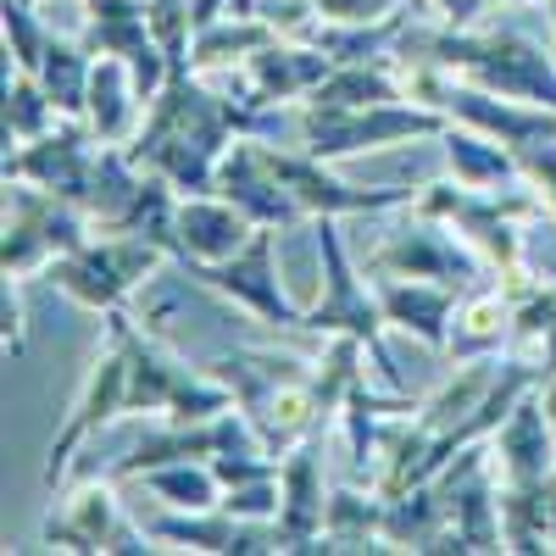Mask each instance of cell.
<instances>
[{"instance_id": "cell-1", "label": "cell", "mask_w": 556, "mask_h": 556, "mask_svg": "<svg viewBox=\"0 0 556 556\" xmlns=\"http://www.w3.org/2000/svg\"><path fill=\"white\" fill-rule=\"evenodd\" d=\"M245 134H278V112H262L245 96H217L195 73H173L123 151L139 167H156L178 195H212L217 162Z\"/></svg>"}, {"instance_id": "cell-2", "label": "cell", "mask_w": 556, "mask_h": 556, "mask_svg": "<svg viewBox=\"0 0 556 556\" xmlns=\"http://www.w3.org/2000/svg\"><path fill=\"white\" fill-rule=\"evenodd\" d=\"M206 374L228 384L235 406L251 417L256 440H262L278 462H285L301 440H312V434L329 429V412H323V395H317V362H306V356L245 345V351L212 356Z\"/></svg>"}, {"instance_id": "cell-3", "label": "cell", "mask_w": 556, "mask_h": 556, "mask_svg": "<svg viewBox=\"0 0 556 556\" xmlns=\"http://www.w3.org/2000/svg\"><path fill=\"white\" fill-rule=\"evenodd\" d=\"M395 56H429L445 73L473 78L495 96L556 112V56L518 28H406Z\"/></svg>"}, {"instance_id": "cell-4", "label": "cell", "mask_w": 556, "mask_h": 556, "mask_svg": "<svg viewBox=\"0 0 556 556\" xmlns=\"http://www.w3.org/2000/svg\"><path fill=\"white\" fill-rule=\"evenodd\" d=\"M412 212L445 217L456 235L490 262V273L501 278L506 290L529 278L523 273V235H518V223L545 212V201L534 195V184H513V190H468V184H456V178H440V184H424V190H417Z\"/></svg>"}, {"instance_id": "cell-5", "label": "cell", "mask_w": 556, "mask_h": 556, "mask_svg": "<svg viewBox=\"0 0 556 556\" xmlns=\"http://www.w3.org/2000/svg\"><path fill=\"white\" fill-rule=\"evenodd\" d=\"M317 262H323V290H317V301L306 306V317H301V329L306 334H356L362 345H367V356H374V367H379V379L390 384V390H401V367H395V356H390V345H384V306H379V295H367V285L356 278V262H351V251H345V240H340V228H334V217H317Z\"/></svg>"}, {"instance_id": "cell-6", "label": "cell", "mask_w": 556, "mask_h": 556, "mask_svg": "<svg viewBox=\"0 0 556 556\" xmlns=\"http://www.w3.org/2000/svg\"><path fill=\"white\" fill-rule=\"evenodd\" d=\"M96 223L89 212L56 190H39L28 178H7V240H0V273L7 278H34L56 256L78 251Z\"/></svg>"}, {"instance_id": "cell-7", "label": "cell", "mask_w": 556, "mask_h": 556, "mask_svg": "<svg viewBox=\"0 0 556 556\" xmlns=\"http://www.w3.org/2000/svg\"><path fill=\"white\" fill-rule=\"evenodd\" d=\"M451 128L445 112L424 106V101H384V106H356V112H323V106H301L295 134L301 151L340 162L356 151H384V146H406V139H440Z\"/></svg>"}, {"instance_id": "cell-8", "label": "cell", "mask_w": 556, "mask_h": 556, "mask_svg": "<svg viewBox=\"0 0 556 556\" xmlns=\"http://www.w3.org/2000/svg\"><path fill=\"white\" fill-rule=\"evenodd\" d=\"M162 256H167L162 245L139 240V235H106V240L89 235L78 251H67V256H56L51 267H45V278H51L67 301L106 317L162 267Z\"/></svg>"}, {"instance_id": "cell-9", "label": "cell", "mask_w": 556, "mask_h": 556, "mask_svg": "<svg viewBox=\"0 0 556 556\" xmlns=\"http://www.w3.org/2000/svg\"><path fill=\"white\" fill-rule=\"evenodd\" d=\"M374 273H390V278H434V285H451V290H473L490 278V262L462 240L451 235L445 217H424L412 212L406 228L374 251Z\"/></svg>"}, {"instance_id": "cell-10", "label": "cell", "mask_w": 556, "mask_h": 556, "mask_svg": "<svg viewBox=\"0 0 556 556\" xmlns=\"http://www.w3.org/2000/svg\"><path fill=\"white\" fill-rule=\"evenodd\" d=\"M190 278L217 290V295H228L235 306H245L251 317L273 323V329H301V317H306V306H295L285 278H278V228H256L240 256L212 262V267H190Z\"/></svg>"}, {"instance_id": "cell-11", "label": "cell", "mask_w": 556, "mask_h": 556, "mask_svg": "<svg viewBox=\"0 0 556 556\" xmlns=\"http://www.w3.org/2000/svg\"><path fill=\"white\" fill-rule=\"evenodd\" d=\"M128 401H134V384H128V351L106 334V351H101L96 367L84 374V390H78V401H73V412H67L62 434L51 440V451H45V490H56V484L67 479L73 456H78V445H84L89 434L106 429L112 417H128Z\"/></svg>"}, {"instance_id": "cell-12", "label": "cell", "mask_w": 556, "mask_h": 556, "mask_svg": "<svg viewBox=\"0 0 556 556\" xmlns=\"http://www.w3.org/2000/svg\"><path fill=\"white\" fill-rule=\"evenodd\" d=\"M251 445H262V440L240 406L217 412V417H190V424H173L167 417V429L139 434L134 451L112 462V479H139L146 468H162V462H217L228 451H251Z\"/></svg>"}, {"instance_id": "cell-13", "label": "cell", "mask_w": 556, "mask_h": 556, "mask_svg": "<svg viewBox=\"0 0 556 556\" xmlns=\"http://www.w3.org/2000/svg\"><path fill=\"white\" fill-rule=\"evenodd\" d=\"M101 139L84 117H62L51 134L28 139L7 156V178H28L39 190H56L67 201H89V184H96V167H101Z\"/></svg>"}, {"instance_id": "cell-14", "label": "cell", "mask_w": 556, "mask_h": 556, "mask_svg": "<svg viewBox=\"0 0 556 556\" xmlns=\"http://www.w3.org/2000/svg\"><path fill=\"white\" fill-rule=\"evenodd\" d=\"M39 540L56 545V551H128V556L156 551V545H151V529H139V523L123 513L106 479H96V484H84L78 495H67L56 513L45 518Z\"/></svg>"}, {"instance_id": "cell-15", "label": "cell", "mask_w": 556, "mask_h": 556, "mask_svg": "<svg viewBox=\"0 0 556 556\" xmlns=\"http://www.w3.org/2000/svg\"><path fill=\"white\" fill-rule=\"evenodd\" d=\"M267 167L278 173L295 190V201L306 206V217H345V212H395V206H412L417 190H401V184H379V190H356V184L334 178L329 162L312 156V151H278V146H262Z\"/></svg>"}, {"instance_id": "cell-16", "label": "cell", "mask_w": 556, "mask_h": 556, "mask_svg": "<svg viewBox=\"0 0 556 556\" xmlns=\"http://www.w3.org/2000/svg\"><path fill=\"white\" fill-rule=\"evenodd\" d=\"M217 195L235 201L256 228H290V223H306V206L295 201V190L278 178L262 156V146L245 134L228 146V156L217 162Z\"/></svg>"}, {"instance_id": "cell-17", "label": "cell", "mask_w": 556, "mask_h": 556, "mask_svg": "<svg viewBox=\"0 0 556 556\" xmlns=\"http://www.w3.org/2000/svg\"><path fill=\"white\" fill-rule=\"evenodd\" d=\"M495 468L501 490H556V424L545 417L540 390L523 395L495 429Z\"/></svg>"}, {"instance_id": "cell-18", "label": "cell", "mask_w": 556, "mask_h": 556, "mask_svg": "<svg viewBox=\"0 0 556 556\" xmlns=\"http://www.w3.org/2000/svg\"><path fill=\"white\" fill-rule=\"evenodd\" d=\"M334 73V56H323L317 45L306 39H267L256 56H245V78H240V96L251 106H285V101H306L312 89Z\"/></svg>"}, {"instance_id": "cell-19", "label": "cell", "mask_w": 556, "mask_h": 556, "mask_svg": "<svg viewBox=\"0 0 556 556\" xmlns=\"http://www.w3.org/2000/svg\"><path fill=\"white\" fill-rule=\"evenodd\" d=\"M256 223L228 201V195H178V262L184 267H212L240 256Z\"/></svg>"}, {"instance_id": "cell-20", "label": "cell", "mask_w": 556, "mask_h": 556, "mask_svg": "<svg viewBox=\"0 0 556 556\" xmlns=\"http://www.w3.org/2000/svg\"><path fill=\"white\" fill-rule=\"evenodd\" d=\"M285 506H278V529H285V551H312L323 540V518H329V490H323V451L317 434L301 440L285 456Z\"/></svg>"}, {"instance_id": "cell-21", "label": "cell", "mask_w": 556, "mask_h": 556, "mask_svg": "<svg viewBox=\"0 0 556 556\" xmlns=\"http://www.w3.org/2000/svg\"><path fill=\"white\" fill-rule=\"evenodd\" d=\"M146 89H139L134 67L123 56H96V73H89V101H84V123L96 128L101 146H128L146 123Z\"/></svg>"}, {"instance_id": "cell-22", "label": "cell", "mask_w": 556, "mask_h": 556, "mask_svg": "<svg viewBox=\"0 0 556 556\" xmlns=\"http://www.w3.org/2000/svg\"><path fill=\"white\" fill-rule=\"evenodd\" d=\"M462 290L434 285V278H390L379 273V306L395 329H406L412 340H424L429 351L451 345V312H456Z\"/></svg>"}, {"instance_id": "cell-23", "label": "cell", "mask_w": 556, "mask_h": 556, "mask_svg": "<svg viewBox=\"0 0 556 556\" xmlns=\"http://www.w3.org/2000/svg\"><path fill=\"white\" fill-rule=\"evenodd\" d=\"M445 351L456 362L513 351V290H506V285H473V290H462V301L451 312V345Z\"/></svg>"}, {"instance_id": "cell-24", "label": "cell", "mask_w": 556, "mask_h": 556, "mask_svg": "<svg viewBox=\"0 0 556 556\" xmlns=\"http://www.w3.org/2000/svg\"><path fill=\"white\" fill-rule=\"evenodd\" d=\"M440 146H445L451 178L468 184V190H513V184H529L518 151L490 139V134H479V128H468V123H451L440 134Z\"/></svg>"}, {"instance_id": "cell-25", "label": "cell", "mask_w": 556, "mask_h": 556, "mask_svg": "<svg viewBox=\"0 0 556 556\" xmlns=\"http://www.w3.org/2000/svg\"><path fill=\"white\" fill-rule=\"evenodd\" d=\"M384 101H412L401 73H395V62H351V67H334L301 106L356 112V106H384Z\"/></svg>"}, {"instance_id": "cell-26", "label": "cell", "mask_w": 556, "mask_h": 556, "mask_svg": "<svg viewBox=\"0 0 556 556\" xmlns=\"http://www.w3.org/2000/svg\"><path fill=\"white\" fill-rule=\"evenodd\" d=\"M501 362H506V356H473V362H462L434 395L417 401V424H424L434 440H440L445 429H456L462 417H468V412L490 395V384L501 379ZM429 479H434V473H429Z\"/></svg>"}, {"instance_id": "cell-27", "label": "cell", "mask_w": 556, "mask_h": 556, "mask_svg": "<svg viewBox=\"0 0 556 556\" xmlns=\"http://www.w3.org/2000/svg\"><path fill=\"white\" fill-rule=\"evenodd\" d=\"M451 523L445 495L429 484H412L401 495H384V545L390 551H429V540Z\"/></svg>"}, {"instance_id": "cell-28", "label": "cell", "mask_w": 556, "mask_h": 556, "mask_svg": "<svg viewBox=\"0 0 556 556\" xmlns=\"http://www.w3.org/2000/svg\"><path fill=\"white\" fill-rule=\"evenodd\" d=\"M323 534H329V551H390L384 545V495L351 484L329 495V518H323Z\"/></svg>"}, {"instance_id": "cell-29", "label": "cell", "mask_w": 556, "mask_h": 556, "mask_svg": "<svg viewBox=\"0 0 556 556\" xmlns=\"http://www.w3.org/2000/svg\"><path fill=\"white\" fill-rule=\"evenodd\" d=\"M267 39H278L262 17L251 12H223L217 23L195 28V45H190V73H206V67H228V62H245L256 56Z\"/></svg>"}, {"instance_id": "cell-30", "label": "cell", "mask_w": 556, "mask_h": 556, "mask_svg": "<svg viewBox=\"0 0 556 556\" xmlns=\"http://www.w3.org/2000/svg\"><path fill=\"white\" fill-rule=\"evenodd\" d=\"M146 490L167 506H184V513H201V506L223 501V479L212 473V462H162V468L139 473Z\"/></svg>"}, {"instance_id": "cell-31", "label": "cell", "mask_w": 556, "mask_h": 556, "mask_svg": "<svg viewBox=\"0 0 556 556\" xmlns=\"http://www.w3.org/2000/svg\"><path fill=\"white\" fill-rule=\"evenodd\" d=\"M62 123L56 101H51V89H45L34 73H7V139H17V146H28V139L39 134H51Z\"/></svg>"}, {"instance_id": "cell-32", "label": "cell", "mask_w": 556, "mask_h": 556, "mask_svg": "<svg viewBox=\"0 0 556 556\" xmlns=\"http://www.w3.org/2000/svg\"><path fill=\"white\" fill-rule=\"evenodd\" d=\"M518 162H523V178L540 190L545 212L556 217V134H551V139H534V146H523Z\"/></svg>"}, {"instance_id": "cell-33", "label": "cell", "mask_w": 556, "mask_h": 556, "mask_svg": "<svg viewBox=\"0 0 556 556\" xmlns=\"http://www.w3.org/2000/svg\"><path fill=\"white\" fill-rule=\"evenodd\" d=\"M323 17H340V23H379L390 12H401V0H317Z\"/></svg>"}, {"instance_id": "cell-34", "label": "cell", "mask_w": 556, "mask_h": 556, "mask_svg": "<svg viewBox=\"0 0 556 556\" xmlns=\"http://www.w3.org/2000/svg\"><path fill=\"white\" fill-rule=\"evenodd\" d=\"M0 317H7V351L23 356V345H28V323H23V278H7V295H0Z\"/></svg>"}, {"instance_id": "cell-35", "label": "cell", "mask_w": 556, "mask_h": 556, "mask_svg": "<svg viewBox=\"0 0 556 556\" xmlns=\"http://www.w3.org/2000/svg\"><path fill=\"white\" fill-rule=\"evenodd\" d=\"M434 7H440L456 28H473V17L484 12V0H434Z\"/></svg>"}, {"instance_id": "cell-36", "label": "cell", "mask_w": 556, "mask_h": 556, "mask_svg": "<svg viewBox=\"0 0 556 556\" xmlns=\"http://www.w3.org/2000/svg\"><path fill=\"white\" fill-rule=\"evenodd\" d=\"M540 401H545V417H551V424H556V374L540 384Z\"/></svg>"}, {"instance_id": "cell-37", "label": "cell", "mask_w": 556, "mask_h": 556, "mask_svg": "<svg viewBox=\"0 0 556 556\" xmlns=\"http://www.w3.org/2000/svg\"><path fill=\"white\" fill-rule=\"evenodd\" d=\"M484 7H529V0H484Z\"/></svg>"}, {"instance_id": "cell-38", "label": "cell", "mask_w": 556, "mask_h": 556, "mask_svg": "<svg viewBox=\"0 0 556 556\" xmlns=\"http://www.w3.org/2000/svg\"><path fill=\"white\" fill-rule=\"evenodd\" d=\"M28 7H39V0H28Z\"/></svg>"}, {"instance_id": "cell-39", "label": "cell", "mask_w": 556, "mask_h": 556, "mask_svg": "<svg viewBox=\"0 0 556 556\" xmlns=\"http://www.w3.org/2000/svg\"><path fill=\"white\" fill-rule=\"evenodd\" d=\"M551 12H556V0H551Z\"/></svg>"}]
</instances>
